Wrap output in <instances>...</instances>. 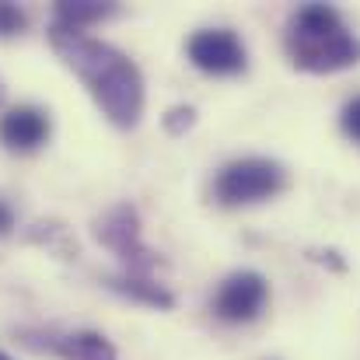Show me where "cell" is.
Wrapping results in <instances>:
<instances>
[{
	"instance_id": "6da1fadb",
	"label": "cell",
	"mask_w": 360,
	"mask_h": 360,
	"mask_svg": "<svg viewBox=\"0 0 360 360\" xmlns=\"http://www.w3.org/2000/svg\"><path fill=\"white\" fill-rule=\"evenodd\" d=\"M53 46L63 56V63L84 81L91 98L109 120L129 129L143 116V77L136 63L120 53L116 46L91 39L84 32H67L53 25Z\"/></svg>"
},
{
	"instance_id": "7a4b0ae2",
	"label": "cell",
	"mask_w": 360,
	"mask_h": 360,
	"mask_svg": "<svg viewBox=\"0 0 360 360\" xmlns=\"http://www.w3.org/2000/svg\"><path fill=\"white\" fill-rule=\"evenodd\" d=\"M287 56L308 74H333L360 63V39L329 4H304L287 21Z\"/></svg>"
},
{
	"instance_id": "3957f363",
	"label": "cell",
	"mask_w": 360,
	"mask_h": 360,
	"mask_svg": "<svg viewBox=\"0 0 360 360\" xmlns=\"http://www.w3.org/2000/svg\"><path fill=\"white\" fill-rule=\"evenodd\" d=\"M283 168L266 158H241L217 172L214 179V200L224 207H248L273 200L283 189Z\"/></svg>"
},
{
	"instance_id": "277c9868",
	"label": "cell",
	"mask_w": 360,
	"mask_h": 360,
	"mask_svg": "<svg viewBox=\"0 0 360 360\" xmlns=\"http://www.w3.org/2000/svg\"><path fill=\"white\" fill-rule=\"evenodd\" d=\"M95 235L102 245H109L129 269V276H147L158 262V255L143 245L140 238V221H136V210L133 207H112L98 224H95Z\"/></svg>"
},
{
	"instance_id": "5b68a950",
	"label": "cell",
	"mask_w": 360,
	"mask_h": 360,
	"mask_svg": "<svg viewBox=\"0 0 360 360\" xmlns=\"http://www.w3.org/2000/svg\"><path fill=\"white\" fill-rule=\"evenodd\" d=\"M269 301V287L259 273H231L214 294V315L224 322H252Z\"/></svg>"
},
{
	"instance_id": "8992f818",
	"label": "cell",
	"mask_w": 360,
	"mask_h": 360,
	"mask_svg": "<svg viewBox=\"0 0 360 360\" xmlns=\"http://www.w3.org/2000/svg\"><path fill=\"white\" fill-rule=\"evenodd\" d=\"M189 60L203 74H238L245 70V46L235 32L228 28H203L189 39Z\"/></svg>"
},
{
	"instance_id": "52a82bcc",
	"label": "cell",
	"mask_w": 360,
	"mask_h": 360,
	"mask_svg": "<svg viewBox=\"0 0 360 360\" xmlns=\"http://www.w3.org/2000/svg\"><path fill=\"white\" fill-rule=\"evenodd\" d=\"M46 136H49V120L32 105H18L0 120V140L11 150H35L39 143H46Z\"/></svg>"
},
{
	"instance_id": "ba28073f",
	"label": "cell",
	"mask_w": 360,
	"mask_h": 360,
	"mask_svg": "<svg viewBox=\"0 0 360 360\" xmlns=\"http://www.w3.org/2000/svg\"><path fill=\"white\" fill-rule=\"evenodd\" d=\"M49 350L63 360H116L112 343L102 333H67L49 343Z\"/></svg>"
},
{
	"instance_id": "9c48e42d",
	"label": "cell",
	"mask_w": 360,
	"mask_h": 360,
	"mask_svg": "<svg viewBox=\"0 0 360 360\" xmlns=\"http://www.w3.org/2000/svg\"><path fill=\"white\" fill-rule=\"evenodd\" d=\"M105 14H112L109 4H60V7H56V28L81 32L84 25L102 21Z\"/></svg>"
},
{
	"instance_id": "30bf717a",
	"label": "cell",
	"mask_w": 360,
	"mask_h": 360,
	"mask_svg": "<svg viewBox=\"0 0 360 360\" xmlns=\"http://www.w3.org/2000/svg\"><path fill=\"white\" fill-rule=\"evenodd\" d=\"M25 28V11L14 4H0V35H18Z\"/></svg>"
},
{
	"instance_id": "8fae6325",
	"label": "cell",
	"mask_w": 360,
	"mask_h": 360,
	"mask_svg": "<svg viewBox=\"0 0 360 360\" xmlns=\"http://www.w3.org/2000/svg\"><path fill=\"white\" fill-rule=\"evenodd\" d=\"M340 122H343V133H347L350 140H357L360 143V95L354 98V102H347V105H343Z\"/></svg>"
},
{
	"instance_id": "7c38bea8",
	"label": "cell",
	"mask_w": 360,
	"mask_h": 360,
	"mask_svg": "<svg viewBox=\"0 0 360 360\" xmlns=\"http://www.w3.org/2000/svg\"><path fill=\"white\" fill-rule=\"evenodd\" d=\"M11 228H14V210H11V207L0 200V235H7Z\"/></svg>"
},
{
	"instance_id": "4fadbf2b",
	"label": "cell",
	"mask_w": 360,
	"mask_h": 360,
	"mask_svg": "<svg viewBox=\"0 0 360 360\" xmlns=\"http://www.w3.org/2000/svg\"><path fill=\"white\" fill-rule=\"evenodd\" d=\"M182 122H186V126L193 122V109H175V112H172V120H168V126L179 133V126H182Z\"/></svg>"
},
{
	"instance_id": "5bb4252c",
	"label": "cell",
	"mask_w": 360,
	"mask_h": 360,
	"mask_svg": "<svg viewBox=\"0 0 360 360\" xmlns=\"http://www.w3.org/2000/svg\"><path fill=\"white\" fill-rule=\"evenodd\" d=\"M0 360H11V357H7V354H0Z\"/></svg>"
}]
</instances>
